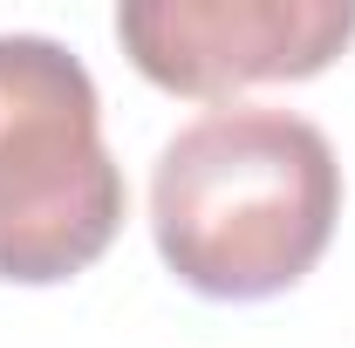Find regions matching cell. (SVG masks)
I'll use <instances>...</instances> for the list:
<instances>
[{
	"instance_id": "obj_1",
	"label": "cell",
	"mask_w": 355,
	"mask_h": 348,
	"mask_svg": "<svg viewBox=\"0 0 355 348\" xmlns=\"http://www.w3.org/2000/svg\"><path fill=\"white\" fill-rule=\"evenodd\" d=\"M342 218V164L321 123L273 103H219L157 150L150 239L205 301H266L314 273Z\"/></svg>"
},
{
	"instance_id": "obj_2",
	"label": "cell",
	"mask_w": 355,
	"mask_h": 348,
	"mask_svg": "<svg viewBox=\"0 0 355 348\" xmlns=\"http://www.w3.org/2000/svg\"><path fill=\"white\" fill-rule=\"evenodd\" d=\"M130 212L103 96L55 35H0V280L55 287L96 266Z\"/></svg>"
},
{
	"instance_id": "obj_3",
	"label": "cell",
	"mask_w": 355,
	"mask_h": 348,
	"mask_svg": "<svg viewBox=\"0 0 355 348\" xmlns=\"http://www.w3.org/2000/svg\"><path fill=\"white\" fill-rule=\"evenodd\" d=\"M116 42L157 89L225 103L253 82L321 76L355 42V0H123Z\"/></svg>"
}]
</instances>
